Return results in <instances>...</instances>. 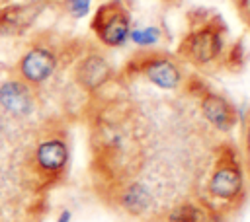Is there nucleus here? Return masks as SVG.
I'll return each instance as SVG.
<instances>
[{
    "label": "nucleus",
    "instance_id": "f8f14e48",
    "mask_svg": "<svg viewBox=\"0 0 250 222\" xmlns=\"http://www.w3.org/2000/svg\"><path fill=\"white\" fill-rule=\"evenodd\" d=\"M129 39L139 45V47H150L160 41V29L156 25H146V27H137L129 31Z\"/></svg>",
    "mask_w": 250,
    "mask_h": 222
},
{
    "label": "nucleus",
    "instance_id": "39448f33",
    "mask_svg": "<svg viewBox=\"0 0 250 222\" xmlns=\"http://www.w3.org/2000/svg\"><path fill=\"white\" fill-rule=\"evenodd\" d=\"M223 51V37L213 27H201L186 35L180 45V53L195 62V64H209L213 62Z\"/></svg>",
    "mask_w": 250,
    "mask_h": 222
},
{
    "label": "nucleus",
    "instance_id": "f257e3e1",
    "mask_svg": "<svg viewBox=\"0 0 250 222\" xmlns=\"http://www.w3.org/2000/svg\"><path fill=\"white\" fill-rule=\"evenodd\" d=\"M59 68V55L47 43H33L29 45L14 66V76L21 82L29 84L31 88H39L45 84Z\"/></svg>",
    "mask_w": 250,
    "mask_h": 222
},
{
    "label": "nucleus",
    "instance_id": "f03ea898",
    "mask_svg": "<svg viewBox=\"0 0 250 222\" xmlns=\"http://www.w3.org/2000/svg\"><path fill=\"white\" fill-rule=\"evenodd\" d=\"M90 27L102 45L115 49L129 39L131 16L121 2H104L96 10Z\"/></svg>",
    "mask_w": 250,
    "mask_h": 222
},
{
    "label": "nucleus",
    "instance_id": "a211bd4d",
    "mask_svg": "<svg viewBox=\"0 0 250 222\" xmlns=\"http://www.w3.org/2000/svg\"><path fill=\"white\" fill-rule=\"evenodd\" d=\"M107 2H121V0H107Z\"/></svg>",
    "mask_w": 250,
    "mask_h": 222
},
{
    "label": "nucleus",
    "instance_id": "423d86ee",
    "mask_svg": "<svg viewBox=\"0 0 250 222\" xmlns=\"http://www.w3.org/2000/svg\"><path fill=\"white\" fill-rule=\"evenodd\" d=\"M244 187L242 171L234 162H221L209 177V195L219 201H234Z\"/></svg>",
    "mask_w": 250,
    "mask_h": 222
},
{
    "label": "nucleus",
    "instance_id": "20e7f679",
    "mask_svg": "<svg viewBox=\"0 0 250 222\" xmlns=\"http://www.w3.org/2000/svg\"><path fill=\"white\" fill-rule=\"evenodd\" d=\"M37 109V95L35 88L21 82L20 78L12 76L0 84V111L14 119H29Z\"/></svg>",
    "mask_w": 250,
    "mask_h": 222
},
{
    "label": "nucleus",
    "instance_id": "2eb2a0df",
    "mask_svg": "<svg viewBox=\"0 0 250 222\" xmlns=\"http://www.w3.org/2000/svg\"><path fill=\"white\" fill-rule=\"evenodd\" d=\"M70 218H72L70 210H62V212L57 216V220H55V222H70Z\"/></svg>",
    "mask_w": 250,
    "mask_h": 222
},
{
    "label": "nucleus",
    "instance_id": "dca6fc26",
    "mask_svg": "<svg viewBox=\"0 0 250 222\" xmlns=\"http://www.w3.org/2000/svg\"><path fill=\"white\" fill-rule=\"evenodd\" d=\"M203 222H225V218L223 216H219V214H211V216H205V220Z\"/></svg>",
    "mask_w": 250,
    "mask_h": 222
},
{
    "label": "nucleus",
    "instance_id": "4468645a",
    "mask_svg": "<svg viewBox=\"0 0 250 222\" xmlns=\"http://www.w3.org/2000/svg\"><path fill=\"white\" fill-rule=\"evenodd\" d=\"M234 60H240L242 66H244V62H246V53H244V45H242V43H236V45L230 49V53H229V56H227V66L230 68Z\"/></svg>",
    "mask_w": 250,
    "mask_h": 222
},
{
    "label": "nucleus",
    "instance_id": "9b49d317",
    "mask_svg": "<svg viewBox=\"0 0 250 222\" xmlns=\"http://www.w3.org/2000/svg\"><path fill=\"white\" fill-rule=\"evenodd\" d=\"M205 210L201 206H197L195 203H180L176 204L168 214H166V222H203L205 220Z\"/></svg>",
    "mask_w": 250,
    "mask_h": 222
},
{
    "label": "nucleus",
    "instance_id": "0eeeda50",
    "mask_svg": "<svg viewBox=\"0 0 250 222\" xmlns=\"http://www.w3.org/2000/svg\"><path fill=\"white\" fill-rule=\"evenodd\" d=\"M74 78L82 90L94 92V90L102 88L111 78V64L104 55L88 53L76 62Z\"/></svg>",
    "mask_w": 250,
    "mask_h": 222
},
{
    "label": "nucleus",
    "instance_id": "6e6552de",
    "mask_svg": "<svg viewBox=\"0 0 250 222\" xmlns=\"http://www.w3.org/2000/svg\"><path fill=\"white\" fill-rule=\"evenodd\" d=\"M201 113L203 117L219 130L229 132L234 123H236V111L230 105V101H227L225 97L213 93V92H205L201 97Z\"/></svg>",
    "mask_w": 250,
    "mask_h": 222
},
{
    "label": "nucleus",
    "instance_id": "f3484780",
    "mask_svg": "<svg viewBox=\"0 0 250 222\" xmlns=\"http://www.w3.org/2000/svg\"><path fill=\"white\" fill-rule=\"evenodd\" d=\"M246 148L250 150V125H248V130H246Z\"/></svg>",
    "mask_w": 250,
    "mask_h": 222
},
{
    "label": "nucleus",
    "instance_id": "1a4fd4ad",
    "mask_svg": "<svg viewBox=\"0 0 250 222\" xmlns=\"http://www.w3.org/2000/svg\"><path fill=\"white\" fill-rule=\"evenodd\" d=\"M143 74L156 86L162 90H174L180 86L182 82V72L180 68L170 60V58H150L145 66H143Z\"/></svg>",
    "mask_w": 250,
    "mask_h": 222
},
{
    "label": "nucleus",
    "instance_id": "7ed1b4c3",
    "mask_svg": "<svg viewBox=\"0 0 250 222\" xmlns=\"http://www.w3.org/2000/svg\"><path fill=\"white\" fill-rule=\"evenodd\" d=\"M70 150L64 136L45 134L41 136L31 150V166L33 171L45 179L59 177L68 166Z\"/></svg>",
    "mask_w": 250,
    "mask_h": 222
},
{
    "label": "nucleus",
    "instance_id": "9d476101",
    "mask_svg": "<svg viewBox=\"0 0 250 222\" xmlns=\"http://www.w3.org/2000/svg\"><path fill=\"white\" fill-rule=\"evenodd\" d=\"M119 204L123 206L125 212H129L133 216H143L152 208L154 195L145 183L133 181V183L125 185L123 191L119 193Z\"/></svg>",
    "mask_w": 250,
    "mask_h": 222
},
{
    "label": "nucleus",
    "instance_id": "ddd939ff",
    "mask_svg": "<svg viewBox=\"0 0 250 222\" xmlns=\"http://www.w3.org/2000/svg\"><path fill=\"white\" fill-rule=\"evenodd\" d=\"M90 6H92V0H64V8L68 16L74 19L86 18L90 14Z\"/></svg>",
    "mask_w": 250,
    "mask_h": 222
}]
</instances>
